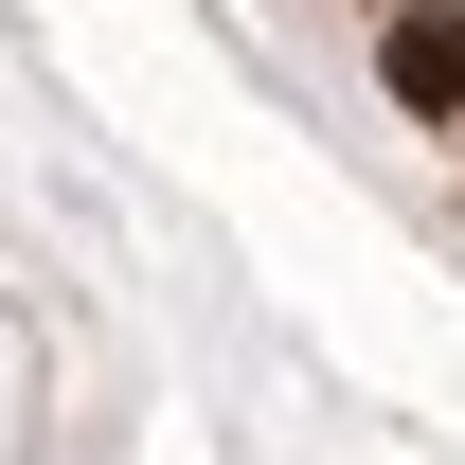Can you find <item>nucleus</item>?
<instances>
[{"mask_svg": "<svg viewBox=\"0 0 465 465\" xmlns=\"http://www.w3.org/2000/svg\"><path fill=\"white\" fill-rule=\"evenodd\" d=\"M376 90H394V108H430V125L465 108V0H394V36H376Z\"/></svg>", "mask_w": 465, "mask_h": 465, "instance_id": "nucleus-1", "label": "nucleus"}]
</instances>
